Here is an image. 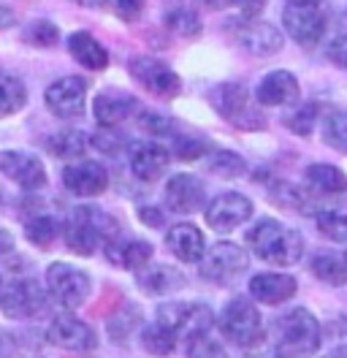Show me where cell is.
<instances>
[{
	"label": "cell",
	"mask_w": 347,
	"mask_h": 358,
	"mask_svg": "<svg viewBox=\"0 0 347 358\" xmlns=\"http://www.w3.org/2000/svg\"><path fill=\"white\" fill-rule=\"evenodd\" d=\"M128 163L136 179L157 182L171 163V152L157 141H133L128 147Z\"/></svg>",
	"instance_id": "obj_17"
},
{
	"label": "cell",
	"mask_w": 347,
	"mask_h": 358,
	"mask_svg": "<svg viewBox=\"0 0 347 358\" xmlns=\"http://www.w3.org/2000/svg\"><path fill=\"white\" fill-rule=\"evenodd\" d=\"M244 358H282V356L271 348V350H253V353H247Z\"/></svg>",
	"instance_id": "obj_51"
},
{
	"label": "cell",
	"mask_w": 347,
	"mask_h": 358,
	"mask_svg": "<svg viewBox=\"0 0 347 358\" xmlns=\"http://www.w3.org/2000/svg\"><path fill=\"white\" fill-rule=\"evenodd\" d=\"M63 185L71 196L79 199H95L101 193H106L108 187V171L98 160H79V163H68L63 169Z\"/></svg>",
	"instance_id": "obj_13"
},
{
	"label": "cell",
	"mask_w": 347,
	"mask_h": 358,
	"mask_svg": "<svg viewBox=\"0 0 347 358\" xmlns=\"http://www.w3.org/2000/svg\"><path fill=\"white\" fill-rule=\"evenodd\" d=\"M46 339L55 345V348H63V350H73V353H85L92 350L98 345V336L92 331V326H87L82 317L76 315H60L49 323L46 329Z\"/></svg>",
	"instance_id": "obj_14"
},
{
	"label": "cell",
	"mask_w": 347,
	"mask_h": 358,
	"mask_svg": "<svg viewBox=\"0 0 347 358\" xmlns=\"http://www.w3.org/2000/svg\"><path fill=\"white\" fill-rule=\"evenodd\" d=\"M247 268H250V255L236 242H217V245L206 247L204 258L198 261L201 277L209 282H217V285L234 282Z\"/></svg>",
	"instance_id": "obj_6"
},
{
	"label": "cell",
	"mask_w": 347,
	"mask_h": 358,
	"mask_svg": "<svg viewBox=\"0 0 347 358\" xmlns=\"http://www.w3.org/2000/svg\"><path fill=\"white\" fill-rule=\"evenodd\" d=\"M288 3H302V6H320L323 0H288Z\"/></svg>",
	"instance_id": "obj_55"
},
{
	"label": "cell",
	"mask_w": 347,
	"mask_h": 358,
	"mask_svg": "<svg viewBox=\"0 0 347 358\" xmlns=\"http://www.w3.org/2000/svg\"><path fill=\"white\" fill-rule=\"evenodd\" d=\"M282 24H285L288 36L302 46L320 44L325 27H328L320 6H302V3H288V8L282 11Z\"/></svg>",
	"instance_id": "obj_9"
},
{
	"label": "cell",
	"mask_w": 347,
	"mask_h": 358,
	"mask_svg": "<svg viewBox=\"0 0 347 358\" xmlns=\"http://www.w3.org/2000/svg\"><path fill=\"white\" fill-rule=\"evenodd\" d=\"M212 106L222 120H228L239 131H263L266 117L260 112L258 98L250 95V90L239 82H228L212 90Z\"/></svg>",
	"instance_id": "obj_3"
},
{
	"label": "cell",
	"mask_w": 347,
	"mask_h": 358,
	"mask_svg": "<svg viewBox=\"0 0 347 358\" xmlns=\"http://www.w3.org/2000/svg\"><path fill=\"white\" fill-rule=\"evenodd\" d=\"M312 274L325 285H347V264L337 255H315L312 258Z\"/></svg>",
	"instance_id": "obj_34"
},
{
	"label": "cell",
	"mask_w": 347,
	"mask_h": 358,
	"mask_svg": "<svg viewBox=\"0 0 347 358\" xmlns=\"http://www.w3.org/2000/svg\"><path fill=\"white\" fill-rule=\"evenodd\" d=\"M247 245L260 261L274 266H293L304 258V236L274 217H263L247 231Z\"/></svg>",
	"instance_id": "obj_1"
},
{
	"label": "cell",
	"mask_w": 347,
	"mask_h": 358,
	"mask_svg": "<svg viewBox=\"0 0 347 358\" xmlns=\"http://www.w3.org/2000/svg\"><path fill=\"white\" fill-rule=\"evenodd\" d=\"M108 264L125 268V271H141L150 266L152 261V245L144 239H130V236H114L111 242L104 245Z\"/></svg>",
	"instance_id": "obj_21"
},
{
	"label": "cell",
	"mask_w": 347,
	"mask_h": 358,
	"mask_svg": "<svg viewBox=\"0 0 347 358\" xmlns=\"http://www.w3.org/2000/svg\"><path fill=\"white\" fill-rule=\"evenodd\" d=\"M304 179H306L309 190L312 193H320V196L347 193V174L342 169L331 166V163H312V166H306Z\"/></svg>",
	"instance_id": "obj_25"
},
{
	"label": "cell",
	"mask_w": 347,
	"mask_h": 358,
	"mask_svg": "<svg viewBox=\"0 0 347 358\" xmlns=\"http://www.w3.org/2000/svg\"><path fill=\"white\" fill-rule=\"evenodd\" d=\"M49 304V291H43L36 280H14L0 288V313L11 320L41 317Z\"/></svg>",
	"instance_id": "obj_7"
},
{
	"label": "cell",
	"mask_w": 347,
	"mask_h": 358,
	"mask_svg": "<svg viewBox=\"0 0 347 358\" xmlns=\"http://www.w3.org/2000/svg\"><path fill=\"white\" fill-rule=\"evenodd\" d=\"M11 24H14V11L6 8V6H0V30H6V27H11Z\"/></svg>",
	"instance_id": "obj_50"
},
{
	"label": "cell",
	"mask_w": 347,
	"mask_h": 358,
	"mask_svg": "<svg viewBox=\"0 0 347 358\" xmlns=\"http://www.w3.org/2000/svg\"><path fill=\"white\" fill-rule=\"evenodd\" d=\"M323 345V329L318 323V317L296 307L280 315V320L274 323V350L282 358H315Z\"/></svg>",
	"instance_id": "obj_2"
},
{
	"label": "cell",
	"mask_w": 347,
	"mask_h": 358,
	"mask_svg": "<svg viewBox=\"0 0 347 358\" xmlns=\"http://www.w3.org/2000/svg\"><path fill=\"white\" fill-rule=\"evenodd\" d=\"M166 27L176 36H182V38H193V36L201 33V17L195 14L193 8L179 6V8L166 14Z\"/></svg>",
	"instance_id": "obj_39"
},
{
	"label": "cell",
	"mask_w": 347,
	"mask_h": 358,
	"mask_svg": "<svg viewBox=\"0 0 347 358\" xmlns=\"http://www.w3.org/2000/svg\"><path fill=\"white\" fill-rule=\"evenodd\" d=\"M185 353H187V358H228L222 342L209 334V329L187 334V339H185Z\"/></svg>",
	"instance_id": "obj_35"
},
{
	"label": "cell",
	"mask_w": 347,
	"mask_h": 358,
	"mask_svg": "<svg viewBox=\"0 0 347 358\" xmlns=\"http://www.w3.org/2000/svg\"><path fill=\"white\" fill-rule=\"evenodd\" d=\"M255 98L260 106H293L299 101V79L290 71H271L260 79L255 87Z\"/></svg>",
	"instance_id": "obj_19"
},
{
	"label": "cell",
	"mask_w": 347,
	"mask_h": 358,
	"mask_svg": "<svg viewBox=\"0 0 347 358\" xmlns=\"http://www.w3.org/2000/svg\"><path fill=\"white\" fill-rule=\"evenodd\" d=\"M139 122L147 134L157 136V138H174L176 136V125H174L171 117H163L157 112H141L139 114Z\"/></svg>",
	"instance_id": "obj_44"
},
{
	"label": "cell",
	"mask_w": 347,
	"mask_h": 358,
	"mask_svg": "<svg viewBox=\"0 0 347 358\" xmlns=\"http://www.w3.org/2000/svg\"><path fill=\"white\" fill-rule=\"evenodd\" d=\"M68 52H71V57L79 66L90 68V71H104L108 66V52L87 30H79V33L68 36Z\"/></svg>",
	"instance_id": "obj_24"
},
{
	"label": "cell",
	"mask_w": 347,
	"mask_h": 358,
	"mask_svg": "<svg viewBox=\"0 0 347 358\" xmlns=\"http://www.w3.org/2000/svg\"><path fill=\"white\" fill-rule=\"evenodd\" d=\"M92 112H95L98 125L117 128L120 122L128 120L130 114L139 112V101L128 92H120V90H104V92H98V98L92 103Z\"/></svg>",
	"instance_id": "obj_23"
},
{
	"label": "cell",
	"mask_w": 347,
	"mask_h": 358,
	"mask_svg": "<svg viewBox=\"0 0 347 358\" xmlns=\"http://www.w3.org/2000/svg\"><path fill=\"white\" fill-rule=\"evenodd\" d=\"M24 236H27L30 245L46 250V247H52L63 236V225L52 215H36L33 220H27V225H24Z\"/></svg>",
	"instance_id": "obj_31"
},
{
	"label": "cell",
	"mask_w": 347,
	"mask_h": 358,
	"mask_svg": "<svg viewBox=\"0 0 347 358\" xmlns=\"http://www.w3.org/2000/svg\"><path fill=\"white\" fill-rule=\"evenodd\" d=\"M318 114H320V109L315 103H304L293 114L285 117V125L296 136H309L315 131V125H318Z\"/></svg>",
	"instance_id": "obj_41"
},
{
	"label": "cell",
	"mask_w": 347,
	"mask_h": 358,
	"mask_svg": "<svg viewBox=\"0 0 347 358\" xmlns=\"http://www.w3.org/2000/svg\"><path fill=\"white\" fill-rule=\"evenodd\" d=\"M342 258H345V264H347V250H345V255H342Z\"/></svg>",
	"instance_id": "obj_56"
},
{
	"label": "cell",
	"mask_w": 347,
	"mask_h": 358,
	"mask_svg": "<svg viewBox=\"0 0 347 358\" xmlns=\"http://www.w3.org/2000/svg\"><path fill=\"white\" fill-rule=\"evenodd\" d=\"M139 285L147 293H171L185 285V277L171 266H144L139 271Z\"/></svg>",
	"instance_id": "obj_26"
},
{
	"label": "cell",
	"mask_w": 347,
	"mask_h": 358,
	"mask_svg": "<svg viewBox=\"0 0 347 358\" xmlns=\"http://www.w3.org/2000/svg\"><path fill=\"white\" fill-rule=\"evenodd\" d=\"M8 250H14V236L6 228H0V255L8 252Z\"/></svg>",
	"instance_id": "obj_49"
},
{
	"label": "cell",
	"mask_w": 347,
	"mask_h": 358,
	"mask_svg": "<svg viewBox=\"0 0 347 358\" xmlns=\"http://www.w3.org/2000/svg\"><path fill=\"white\" fill-rule=\"evenodd\" d=\"M174 141V155L179 160H198L201 155H206V141L198 138V136H187V134H176L171 138Z\"/></svg>",
	"instance_id": "obj_43"
},
{
	"label": "cell",
	"mask_w": 347,
	"mask_h": 358,
	"mask_svg": "<svg viewBox=\"0 0 347 358\" xmlns=\"http://www.w3.org/2000/svg\"><path fill=\"white\" fill-rule=\"evenodd\" d=\"M271 199L285 206V209H296V212H302V215H318L315 209H312V190H304L299 185H290V182H274L271 185Z\"/></svg>",
	"instance_id": "obj_29"
},
{
	"label": "cell",
	"mask_w": 347,
	"mask_h": 358,
	"mask_svg": "<svg viewBox=\"0 0 347 358\" xmlns=\"http://www.w3.org/2000/svg\"><path fill=\"white\" fill-rule=\"evenodd\" d=\"M166 206L176 215H193L206 209V185L195 174H174L166 182Z\"/></svg>",
	"instance_id": "obj_16"
},
{
	"label": "cell",
	"mask_w": 347,
	"mask_h": 358,
	"mask_svg": "<svg viewBox=\"0 0 347 358\" xmlns=\"http://www.w3.org/2000/svg\"><path fill=\"white\" fill-rule=\"evenodd\" d=\"M253 212H255V206L247 196L228 190V193H220L206 203L204 217H206V225L215 231H234L239 225L250 223Z\"/></svg>",
	"instance_id": "obj_10"
},
{
	"label": "cell",
	"mask_w": 347,
	"mask_h": 358,
	"mask_svg": "<svg viewBox=\"0 0 347 358\" xmlns=\"http://www.w3.org/2000/svg\"><path fill=\"white\" fill-rule=\"evenodd\" d=\"M27 103V87L20 76L0 71V117L6 114H17Z\"/></svg>",
	"instance_id": "obj_32"
},
{
	"label": "cell",
	"mask_w": 347,
	"mask_h": 358,
	"mask_svg": "<svg viewBox=\"0 0 347 358\" xmlns=\"http://www.w3.org/2000/svg\"><path fill=\"white\" fill-rule=\"evenodd\" d=\"M114 6H117V14L125 22H136L144 11V0H114Z\"/></svg>",
	"instance_id": "obj_46"
},
{
	"label": "cell",
	"mask_w": 347,
	"mask_h": 358,
	"mask_svg": "<svg viewBox=\"0 0 347 358\" xmlns=\"http://www.w3.org/2000/svg\"><path fill=\"white\" fill-rule=\"evenodd\" d=\"M206 166H209V171L215 174V177H222V179H236L241 174H247V160L236 152H228V150H220L215 155L206 160Z\"/></svg>",
	"instance_id": "obj_36"
},
{
	"label": "cell",
	"mask_w": 347,
	"mask_h": 358,
	"mask_svg": "<svg viewBox=\"0 0 347 358\" xmlns=\"http://www.w3.org/2000/svg\"><path fill=\"white\" fill-rule=\"evenodd\" d=\"M323 358H347V345H339V348H334V350H328Z\"/></svg>",
	"instance_id": "obj_53"
},
{
	"label": "cell",
	"mask_w": 347,
	"mask_h": 358,
	"mask_svg": "<svg viewBox=\"0 0 347 358\" xmlns=\"http://www.w3.org/2000/svg\"><path fill=\"white\" fill-rule=\"evenodd\" d=\"M250 299L258 301V304H269V307H277L290 301L296 291H299V280L293 274H280V271H263L250 277Z\"/></svg>",
	"instance_id": "obj_18"
},
{
	"label": "cell",
	"mask_w": 347,
	"mask_h": 358,
	"mask_svg": "<svg viewBox=\"0 0 347 358\" xmlns=\"http://www.w3.org/2000/svg\"><path fill=\"white\" fill-rule=\"evenodd\" d=\"M128 68H130V76L144 90H150L152 95H157V98L171 101V98L179 95V90H182L179 76L166 63H160L155 57H147V55L144 57H133L128 63Z\"/></svg>",
	"instance_id": "obj_11"
},
{
	"label": "cell",
	"mask_w": 347,
	"mask_h": 358,
	"mask_svg": "<svg viewBox=\"0 0 347 358\" xmlns=\"http://www.w3.org/2000/svg\"><path fill=\"white\" fill-rule=\"evenodd\" d=\"M325 55H328V60H331V63H337L339 68H345L347 71V33L337 36V38L328 44Z\"/></svg>",
	"instance_id": "obj_45"
},
{
	"label": "cell",
	"mask_w": 347,
	"mask_h": 358,
	"mask_svg": "<svg viewBox=\"0 0 347 358\" xmlns=\"http://www.w3.org/2000/svg\"><path fill=\"white\" fill-rule=\"evenodd\" d=\"M239 44L244 46L250 55L255 57H269V55H277L285 44L280 27L269 22H260V20H244V24L239 27L236 33Z\"/></svg>",
	"instance_id": "obj_20"
},
{
	"label": "cell",
	"mask_w": 347,
	"mask_h": 358,
	"mask_svg": "<svg viewBox=\"0 0 347 358\" xmlns=\"http://www.w3.org/2000/svg\"><path fill=\"white\" fill-rule=\"evenodd\" d=\"M87 144H90L87 134L85 131H76V128L57 131V134L49 136V141H46L49 152L63 157V160H76V157H82L87 152Z\"/></svg>",
	"instance_id": "obj_28"
},
{
	"label": "cell",
	"mask_w": 347,
	"mask_h": 358,
	"mask_svg": "<svg viewBox=\"0 0 347 358\" xmlns=\"http://www.w3.org/2000/svg\"><path fill=\"white\" fill-rule=\"evenodd\" d=\"M73 3H79L85 8H101V6H106V0H73Z\"/></svg>",
	"instance_id": "obj_54"
},
{
	"label": "cell",
	"mask_w": 347,
	"mask_h": 358,
	"mask_svg": "<svg viewBox=\"0 0 347 358\" xmlns=\"http://www.w3.org/2000/svg\"><path fill=\"white\" fill-rule=\"evenodd\" d=\"M157 323L171 329L174 334H195V331H206L212 329L217 320L212 310L206 304H198V301H166L157 307Z\"/></svg>",
	"instance_id": "obj_8"
},
{
	"label": "cell",
	"mask_w": 347,
	"mask_h": 358,
	"mask_svg": "<svg viewBox=\"0 0 347 358\" xmlns=\"http://www.w3.org/2000/svg\"><path fill=\"white\" fill-rule=\"evenodd\" d=\"M22 38H24L30 46L52 49V46L57 44V38H60V30L49 22V20H36V22H30L27 27H24Z\"/></svg>",
	"instance_id": "obj_40"
},
{
	"label": "cell",
	"mask_w": 347,
	"mask_h": 358,
	"mask_svg": "<svg viewBox=\"0 0 347 358\" xmlns=\"http://www.w3.org/2000/svg\"><path fill=\"white\" fill-rule=\"evenodd\" d=\"M0 174L17 182L22 190H41L46 185L43 163L22 150H0Z\"/></svg>",
	"instance_id": "obj_15"
},
{
	"label": "cell",
	"mask_w": 347,
	"mask_h": 358,
	"mask_svg": "<svg viewBox=\"0 0 347 358\" xmlns=\"http://www.w3.org/2000/svg\"><path fill=\"white\" fill-rule=\"evenodd\" d=\"M92 147L104 155H120L125 147H130L128 138L120 134L117 128H108V125H101V131L92 136Z\"/></svg>",
	"instance_id": "obj_42"
},
{
	"label": "cell",
	"mask_w": 347,
	"mask_h": 358,
	"mask_svg": "<svg viewBox=\"0 0 347 358\" xmlns=\"http://www.w3.org/2000/svg\"><path fill=\"white\" fill-rule=\"evenodd\" d=\"M323 141L331 150L347 152V112L337 109L323 120Z\"/></svg>",
	"instance_id": "obj_38"
},
{
	"label": "cell",
	"mask_w": 347,
	"mask_h": 358,
	"mask_svg": "<svg viewBox=\"0 0 347 358\" xmlns=\"http://www.w3.org/2000/svg\"><path fill=\"white\" fill-rule=\"evenodd\" d=\"M176 336L171 329H166V326H160L157 320L147 326L144 331H141V348L150 353V356H157V358H169L176 350Z\"/></svg>",
	"instance_id": "obj_33"
},
{
	"label": "cell",
	"mask_w": 347,
	"mask_h": 358,
	"mask_svg": "<svg viewBox=\"0 0 347 358\" xmlns=\"http://www.w3.org/2000/svg\"><path fill=\"white\" fill-rule=\"evenodd\" d=\"M43 101L49 106V112L60 120H73L85 112L87 103V82L82 76H63L57 82H52L46 92H43Z\"/></svg>",
	"instance_id": "obj_12"
},
{
	"label": "cell",
	"mask_w": 347,
	"mask_h": 358,
	"mask_svg": "<svg viewBox=\"0 0 347 358\" xmlns=\"http://www.w3.org/2000/svg\"><path fill=\"white\" fill-rule=\"evenodd\" d=\"M63 239H65V247H68L71 252H76V255H92L98 247L106 245L95 231H90L87 225L76 223V220H71V217H68V223L63 225Z\"/></svg>",
	"instance_id": "obj_30"
},
{
	"label": "cell",
	"mask_w": 347,
	"mask_h": 358,
	"mask_svg": "<svg viewBox=\"0 0 347 358\" xmlns=\"http://www.w3.org/2000/svg\"><path fill=\"white\" fill-rule=\"evenodd\" d=\"M46 291H49V299H55L60 307L76 310L90 299L92 280L85 268L65 264V261H55L46 266Z\"/></svg>",
	"instance_id": "obj_5"
},
{
	"label": "cell",
	"mask_w": 347,
	"mask_h": 358,
	"mask_svg": "<svg viewBox=\"0 0 347 358\" xmlns=\"http://www.w3.org/2000/svg\"><path fill=\"white\" fill-rule=\"evenodd\" d=\"M139 220L147 223L150 228H163L166 225V212L157 209V206H141L139 209Z\"/></svg>",
	"instance_id": "obj_47"
},
{
	"label": "cell",
	"mask_w": 347,
	"mask_h": 358,
	"mask_svg": "<svg viewBox=\"0 0 347 358\" xmlns=\"http://www.w3.org/2000/svg\"><path fill=\"white\" fill-rule=\"evenodd\" d=\"M204 6H209V8H215V11H220V8H241L247 0H201Z\"/></svg>",
	"instance_id": "obj_48"
},
{
	"label": "cell",
	"mask_w": 347,
	"mask_h": 358,
	"mask_svg": "<svg viewBox=\"0 0 347 358\" xmlns=\"http://www.w3.org/2000/svg\"><path fill=\"white\" fill-rule=\"evenodd\" d=\"M260 313L250 296H234L217 315V329L231 345L247 348L260 336Z\"/></svg>",
	"instance_id": "obj_4"
},
{
	"label": "cell",
	"mask_w": 347,
	"mask_h": 358,
	"mask_svg": "<svg viewBox=\"0 0 347 358\" xmlns=\"http://www.w3.org/2000/svg\"><path fill=\"white\" fill-rule=\"evenodd\" d=\"M315 223H318V231L323 234L325 239L331 242H345L347 245V212H339V209H320L315 215Z\"/></svg>",
	"instance_id": "obj_37"
},
{
	"label": "cell",
	"mask_w": 347,
	"mask_h": 358,
	"mask_svg": "<svg viewBox=\"0 0 347 358\" xmlns=\"http://www.w3.org/2000/svg\"><path fill=\"white\" fill-rule=\"evenodd\" d=\"M11 350H14V345H11V339H8V336H6V334H0V358H6V356H8V353H11Z\"/></svg>",
	"instance_id": "obj_52"
},
{
	"label": "cell",
	"mask_w": 347,
	"mask_h": 358,
	"mask_svg": "<svg viewBox=\"0 0 347 358\" xmlns=\"http://www.w3.org/2000/svg\"><path fill=\"white\" fill-rule=\"evenodd\" d=\"M71 220H79L82 225H87L104 242H111L114 236H120V220L111 217L104 209H98V206H79V209H73L71 212Z\"/></svg>",
	"instance_id": "obj_27"
},
{
	"label": "cell",
	"mask_w": 347,
	"mask_h": 358,
	"mask_svg": "<svg viewBox=\"0 0 347 358\" xmlns=\"http://www.w3.org/2000/svg\"><path fill=\"white\" fill-rule=\"evenodd\" d=\"M166 247L171 250V255L182 264H198L206 252V239L201 234V228L193 223H176L166 234Z\"/></svg>",
	"instance_id": "obj_22"
}]
</instances>
